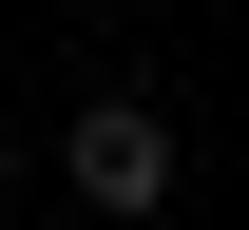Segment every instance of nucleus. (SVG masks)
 <instances>
[{
    "label": "nucleus",
    "instance_id": "obj_1",
    "mask_svg": "<svg viewBox=\"0 0 249 230\" xmlns=\"http://www.w3.org/2000/svg\"><path fill=\"white\" fill-rule=\"evenodd\" d=\"M58 173H77L96 211H154V192H173V115H154V96H96V115L58 134Z\"/></svg>",
    "mask_w": 249,
    "mask_h": 230
}]
</instances>
